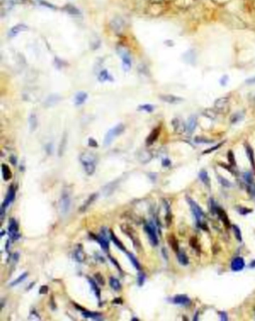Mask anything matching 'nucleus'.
Instances as JSON below:
<instances>
[{
  "mask_svg": "<svg viewBox=\"0 0 255 321\" xmlns=\"http://www.w3.org/2000/svg\"><path fill=\"white\" fill-rule=\"evenodd\" d=\"M177 259H179V262L181 266H188L189 262L188 257L184 251H179L177 252Z\"/></svg>",
  "mask_w": 255,
  "mask_h": 321,
  "instance_id": "a878e982",
  "label": "nucleus"
},
{
  "mask_svg": "<svg viewBox=\"0 0 255 321\" xmlns=\"http://www.w3.org/2000/svg\"><path fill=\"white\" fill-rule=\"evenodd\" d=\"M87 280H88V281H89V282H90V284H91V287H92V289L94 290V292H95V295H96V296H97V298L99 299V300H101V290H100L99 286H98V284H97V281L93 280H92V278H87Z\"/></svg>",
  "mask_w": 255,
  "mask_h": 321,
  "instance_id": "393cba45",
  "label": "nucleus"
},
{
  "mask_svg": "<svg viewBox=\"0 0 255 321\" xmlns=\"http://www.w3.org/2000/svg\"><path fill=\"white\" fill-rule=\"evenodd\" d=\"M246 83L247 84H255V77H253V78H250V79H248V80H246Z\"/></svg>",
  "mask_w": 255,
  "mask_h": 321,
  "instance_id": "052dcab7",
  "label": "nucleus"
},
{
  "mask_svg": "<svg viewBox=\"0 0 255 321\" xmlns=\"http://www.w3.org/2000/svg\"><path fill=\"white\" fill-rule=\"evenodd\" d=\"M48 290L49 288L47 285H42V286L40 287V289H39V293L40 294H46L48 293Z\"/></svg>",
  "mask_w": 255,
  "mask_h": 321,
  "instance_id": "864d4df0",
  "label": "nucleus"
},
{
  "mask_svg": "<svg viewBox=\"0 0 255 321\" xmlns=\"http://www.w3.org/2000/svg\"><path fill=\"white\" fill-rule=\"evenodd\" d=\"M244 266H245L244 260H243L242 257H235V259L232 260V262H231V269L234 271H241V269H243Z\"/></svg>",
  "mask_w": 255,
  "mask_h": 321,
  "instance_id": "2eb2a0df",
  "label": "nucleus"
},
{
  "mask_svg": "<svg viewBox=\"0 0 255 321\" xmlns=\"http://www.w3.org/2000/svg\"><path fill=\"white\" fill-rule=\"evenodd\" d=\"M238 211H239V213L241 214V215H246L247 213L251 212L250 209H245V208H238Z\"/></svg>",
  "mask_w": 255,
  "mask_h": 321,
  "instance_id": "6e6d98bb",
  "label": "nucleus"
},
{
  "mask_svg": "<svg viewBox=\"0 0 255 321\" xmlns=\"http://www.w3.org/2000/svg\"><path fill=\"white\" fill-rule=\"evenodd\" d=\"M172 123L174 126V131L176 134H182L186 130V124L179 118H174Z\"/></svg>",
  "mask_w": 255,
  "mask_h": 321,
  "instance_id": "9b49d317",
  "label": "nucleus"
},
{
  "mask_svg": "<svg viewBox=\"0 0 255 321\" xmlns=\"http://www.w3.org/2000/svg\"><path fill=\"white\" fill-rule=\"evenodd\" d=\"M221 145H222V143H220V144H217V145L213 146V147H211V148H209V149H207V150L203 151V154H206V153H210V152H212V151H214V150L218 149V148L220 147Z\"/></svg>",
  "mask_w": 255,
  "mask_h": 321,
  "instance_id": "8fccbe9b",
  "label": "nucleus"
},
{
  "mask_svg": "<svg viewBox=\"0 0 255 321\" xmlns=\"http://www.w3.org/2000/svg\"><path fill=\"white\" fill-rule=\"evenodd\" d=\"M172 302L174 304H179V305H188L190 304V299L188 298L186 295L183 294H179V295H175L174 297L172 298Z\"/></svg>",
  "mask_w": 255,
  "mask_h": 321,
  "instance_id": "4468645a",
  "label": "nucleus"
},
{
  "mask_svg": "<svg viewBox=\"0 0 255 321\" xmlns=\"http://www.w3.org/2000/svg\"><path fill=\"white\" fill-rule=\"evenodd\" d=\"M111 26L113 27L114 30H116L117 32H121L123 29V22L120 18H115V19L111 22Z\"/></svg>",
  "mask_w": 255,
  "mask_h": 321,
  "instance_id": "7c9ffc66",
  "label": "nucleus"
},
{
  "mask_svg": "<svg viewBox=\"0 0 255 321\" xmlns=\"http://www.w3.org/2000/svg\"><path fill=\"white\" fill-rule=\"evenodd\" d=\"M90 236H91V237H93V239L96 240V241H97L98 243H99L100 245H101V248H102V250L104 251V252L109 253V248H110V246H109V241H108V239H107L106 235H103V234H101V235H100V236H96V235H94V234H92V233H91Z\"/></svg>",
  "mask_w": 255,
  "mask_h": 321,
  "instance_id": "1a4fd4ad",
  "label": "nucleus"
},
{
  "mask_svg": "<svg viewBox=\"0 0 255 321\" xmlns=\"http://www.w3.org/2000/svg\"><path fill=\"white\" fill-rule=\"evenodd\" d=\"M70 206H71V198H70L69 193L64 192L62 194L60 200V211L62 215H66L70 210Z\"/></svg>",
  "mask_w": 255,
  "mask_h": 321,
  "instance_id": "423d86ee",
  "label": "nucleus"
},
{
  "mask_svg": "<svg viewBox=\"0 0 255 321\" xmlns=\"http://www.w3.org/2000/svg\"><path fill=\"white\" fill-rule=\"evenodd\" d=\"M26 30H28V26H27V25H25V24H17L16 26L12 27L10 30H9L8 36L10 37V38H13V37H16L18 34L21 33V32L26 31Z\"/></svg>",
  "mask_w": 255,
  "mask_h": 321,
  "instance_id": "ddd939ff",
  "label": "nucleus"
},
{
  "mask_svg": "<svg viewBox=\"0 0 255 321\" xmlns=\"http://www.w3.org/2000/svg\"><path fill=\"white\" fill-rule=\"evenodd\" d=\"M15 192H16L15 186H14V185H10V187H9V190H8V193H7L6 198H5V200H4L3 203H2V207H1L2 209H6L7 207L10 205L11 203H12L14 198H15Z\"/></svg>",
  "mask_w": 255,
  "mask_h": 321,
  "instance_id": "9d476101",
  "label": "nucleus"
},
{
  "mask_svg": "<svg viewBox=\"0 0 255 321\" xmlns=\"http://www.w3.org/2000/svg\"><path fill=\"white\" fill-rule=\"evenodd\" d=\"M249 266H250V267H254V266H255V260H254L253 262H251V264H249Z\"/></svg>",
  "mask_w": 255,
  "mask_h": 321,
  "instance_id": "0e129e2a",
  "label": "nucleus"
},
{
  "mask_svg": "<svg viewBox=\"0 0 255 321\" xmlns=\"http://www.w3.org/2000/svg\"><path fill=\"white\" fill-rule=\"evenodd\" d=\"M165 208H167V215H165V223H167V226H170V224H172V212H170V207H168V205L165 206Z\"/></svg>",
  "mask_w": 255,
  "mask_h": 321,
  "instance_id": "58836bf2",
  "label": "nucleus"
},
{
  "mask_svg": "<svg viewBox=\"0 0 255 321\" xmlns=\"http://www.w3.org/2000/svg\"><path fill=\"white\" fill-rule=\"evenodd\" d=\"M29 126H30V130H31V131H34V130L37 128V126H38V118H37L35 113H31V115H30Z\"/></svg>",
  "mask_w": 255,
  "mask_h": 321,
  "instance_id": "c85d7f7f",
  "label": "nucleus"
},
{
  "mask_svg": "<svg viewBox=\"0 0 255 321\" xmlns=\"http://www.w3.org/2000/svg\"><path fill=\"white\" fill-rule=\"evenodd\" d=\"M215 213L217 214V216L219 217V219L223 222V224L225 225V227H229L230 226V223H229V219L227 217V214L225 213V211L222 210L221 208H219V207H216V211H215Z\"/></svg>",
  "mask_w": 255,
  "mask_h": 321,
  "instance_id": "f3484780",
  "label": "nucleus"
},
{
  "mask_svg": "<svg viewBox=\"0 0 255 321\" xmlns=\"http://www.w3.org/2000/svg\"><path fill=\"white\" fill-rule=\"evenodd\" d=\"M158 97H160V99L161 101H163V103H167V104H179V103H181V101H183L182 97L174 96V95H161Z\"/></svg>",
  "mask_w": 255,
  "mask_h": 321,
  "instance_id": "f8f14e48",
  "label": "nucleus"
},
{
  "mask_svg": "<svg viewBox=\"0 0 255 321\" xmlns=\"http://www.w3.org/2000/svg\"><path fill=\"white\" fill-rule=\"evenodd\" d=\"M88 144H89V146H90V147H97V146H98L97 141H96L94 138H89Z\"/></svg>",
  "mask_w": 255,
  "mask_h": 321,
  "instance_id": "603ef678",
  "label": "nucleus"
},
{
  "mask_svg": "<svg viewBox=\"0 0 255 321\" xmlns=\"http://www.w3.org/2000/svg\"><path fill=\"white\" fill-rule=\"evenodd\" d=\"M99 81L100 82H105V81H110V82H112V81H113V77L111 75H109L107 70H103L101 72V74L99 75Z\"/></svg>",
  "mask_w": 255,
  "mask_h": 321,
  "instance_id": "f704fd0d",
  "label": "nucleus"
},
{
  "mask_svg": "<svg viewBox=\"0 0 255 321\" xmlns=\"http://www.w3.org/2000/svg\"><path fill=\"white\" fill-rule=\"evenodd\" d=\"M27 276H28V273H22V274H21V275L19 276V278H17L15 280L12 281V282L10 283V286H15V285L19 284V283L22 282V281L24 280L25 278H27Z\"/></svg>",
  "mask_w": 255,
  "mask_h": 321,
  "instance_id": "e433bc0d",
  "label": "nucleus"
},
{
  "mask_svg": "<svg viewBox=\"0 0 255 321\" xmlns=\"http://www.w3.org/2000/svg\"><path fill=\"white\" fill-rule=\"evenodd\" d=\"M161 164H163V167H168V166H170L172 162H170V160L168 159V158H163V162H161Z\"/></svg>",
  "mask_w": 255,
  "mask_h": 321,
  "instance_id": "5fc2aeb1",
  "label": "nucleus"
},
{
  "mask_svg": "<svg viewBox=\"0 0 255 321\" xmlns=\"http://www.w3.org/2000/svg\"><path fill=\"white\" fill-rule=\"evenodd\" d=\"M66 10L70 14H72V15H78V14L80 13V11H79L78 9L76 8V7H75V6H71V5H68L66 7Z\"/></svg>",
  "mask_w": 255,
  "mask_h": 321,
  "instance_id": "79ce46f5",
  "label": "nucleus"
},
{
  "mask_svg": "<svg viewBox=\"0 0 255 321\" xmlns=\"http://www.w3.org/2000/svg\"><path fill=\"white\" fill-rule=\"evenodd\" d=\"M8 234H9V237H10L11 239L13 240H17L18 238H19V231H18V224H17V221L15 220V219L11 218L10 220H9V226H8Z\"/></svg>",
  "mask_w": 255,
  "mask_h": 321,
  "instance_id": "6e6552de",
  "label": "nucleus"
},
{
  "mask_svg": "<svg viewBox=\"0 0 255 321\" xmlns=\"http://www.w3.org/2000/svg\"><path fill=\"white\" fill-rule=\"evenodd\" d=\"M217 178H218V180H219V182H220V184H221V185L225 186V187H230V186H231L230 182H229L228 180H226L225 178L221 177V176H218V177H217Z\"/></svg>",
  "mask_w": 255,
  "mask_h": 321,
  "instance_id": "de8ad7c7",
  "label": "nucleus"
},
{
  "mask_svg": "<svg viewBox=\"0 0 255 321\" xmlns=\"http://www.w3.org/2000/svg\"><path fill=\"white\" fill-rule=\"evenodd\" d=\"M246 152H247V155H248L249 157V160L250 162L252 163V165H253V167H255V161H254V156H253V150H252V148H250L249 146H247L246 147Z\"/></svg>",
  "mask_w": 255,
  "mask_h": 321,
  "instance_id": "a19ab883",
  "label": "nucleus"
},
{
  "mask_svg": "<svg viewBox=\"0 0 255 321\" xmlns=\"http://www.w3.org/2000/svg\"><path fill=\"white\" fill-rule=\"evenodd\" d=\"M109 282H110V286L113 288L114 290H117V291H118V290H120L122 288L120 281L117 280L116 278H114V276H111V278H110Z\"/></svg>",
  "mask_w": 255,
  "mask_h": 321,
  "instance_id": "473e14b6",
  "label": "nucleus"
},
{
  "mask_svg": "<svg viewBox=\"0 0 255 321\" xmlns=\"http://www.w3.org/2000/svg\"><path fill=\"white\" fill-rule=\"evenodd\" d=\"M124 131H125V125H124L123 123H120V124L116 125V126L113 127L112 129H110L109 131L107 132L106 136H105V138H104V144L106 146L110 145V144L112 143V141H113L116 137L121 135Z\"/></svg>",
  "mask_w": 255,
  "mask_h": 321,
  "instance_id": "7ed1b4c3",
  "label": "nucleus"
},
{
  "mask_svg": "<svg viewBox=\"0 0 255 321\" xmlns=\"http://www.w3.org/2000/svg\"><path fill=\"white\" fill-rule=\"evenodd\" d=\"M195 141L196 143H210L212 142L211 140H209V139H206V138H203V137L201 136H197L195 138Z\"/></svg>",
  "mask_w": 255,
  "mask_h": 321,
  "instance_id": "a18cd8bd",
  "label": "nucleus"
},
{
  "mask_svg": "<svg viewBox=\"0 0 255 321\" xmlns=\"http://www.w3.org/2000/svg\"><path fill=\"white\" fill-rule=\"evenodd\" d=\"M1 172H2V177H3L4 181H8L12 178V172H11L10 168H9L6 164L1 165Z\"/></svg>",
  "mask_w": 255,
  "mask_h": 321,
  "instance_id": "5701e85b",
  "label": "nucleus"
},
{
  "mask_svg": "<svg viewBox=\"0 0 255 321\" xmlns=\"http://www.w3.org/2000/svg\"><path fill=\"white\" fill-rule=\"evenodd\" d=\"M84 318H92V319H100L99 317H101L102 314L100 312H91V311L84 310L82 311Z\"/></svg>",
  "mask_w": 255,
  "mask_h": 321,
  "instance_id": "c756f323",
  "label": "nucleus"
},
{
  "mask_svg": "<svg viewBox=\"0 0 255 321\" xmlns=\"http://www.w3.org/2000/svg\"><path fill=\"white\" fill-rule=\"evenodd\" d=\"M186 200H188L189 206H190L191 212H192L193 215H195V217L196 219V221H197L198 225L201 224V219L203 218V216H204V214H203V211L201 210V208H200V207L198 206L197 204H196L192 199H190V198H188V199H186Z\"/></svg>",
  "mask_w": 255,
  "mask_h": 321,
  "instance_id": "39448f33",
  "label": "nucleus"
},
{
  "mask_svg": "<svg viewBox=\"0 0 255 321\" xmlns=\"http://www.w3.org/2000/svg\"><path fill=\"white\" fill-rule=\"evenodd\" d=\"M88 99V94L86 92H79L75 96V104L76 106H80L83 104L86 101V99Z\"/></svg>",
  "mask_w": 255,
  "mask_h": 321,
  "instance_id": "aec40b11",
  "label": "nucleus"
},
{
  "mask_svg": "<svg viewBox=\"0 0 255 321\" xmlns=\"http://www.w3.org/2000/svg\"><path fill=\"white\" fill-rule=\"evenodd\" d=\"M138 109H139L140 111H147V113H153L154 111V106H151V104H142V106H140L139 108H138Z\"/></svg>",
  "mask_w": 255,
  "mask_h": 321,
  "instance_id": "4c0bfd02",
  "label": "nucleus"
},
{
  "mask_svg": "<svg viewBox=\"0 0 255 321\" xmlns=\"http://www.w3.org/2000/svg\"><path fill=\"white\" fill-rule=\"evenodd\" d=\"M227 82H228V76H223L221 78V80H220V85L225 86Z\"/></svg>",
  "mask_w": 255,
  "mask_h": 321,
  "instance_id": "4d7b16f0",
  "label": "nucleus"
},
{
  "mask_svg": "<svg viewBox=\"0 0 255 321\" xmlns=\"http://www.w3.org/2000/svg\"><path fill=\"white\" fill-rule=\"evenodd\" d=\"M118 52L120 54L122 60H123V69L125 72H128L131 70V67H132V60H131V57L129 55V53L127 52V50L124 48H119Z\"/></svg>",
  "mask_w": 255,
  "mask_h": 321,
  "instance_id": "0eeeda50",
  "label": "nucleus"
},
{
  "mask_svg": "<svg viewBox=\"0 0 255 321\" xmlns=\"http://www.w3.org/2000/svg\"><path fill=\"white\" fill-rule=\"evenodd\" d=\"M121 228H122V231H123L124 234H126L127 236L129 237V238L131 239V241L133 242V244H134V246L135 249H137V250L141 251L142 249V244H141V241H140L139 237H138L137 233L135 232V230L133 229L131 226H129L128 224H123L121 225Z\"/></svg>",
  "mask_w": 255,
  "mask_h": 321,
  "instance_id": "f03ea898",
  "label": "nucleus"
},
{
  "mask_svg": "<svg viewBox=\"0 0 255 321\" xmlns=\"http://www.w3.org/2000/svg\"><path fill=\"white\" fill-rule=\"evenodd\" d=\"M227 101H228V99H226V97H220V99H218L215 101V104H214L215 108H217L218 110H222V109H224L226 108Z\"/></svg>",
  "mask_w": 255,
  "mask_h": 321,
  "instance_id": "cd10ccee",
  "label": "nucleus"
},
{
  "mask_svg": "<svg viewBox=\"0 0 255 321\" xmlns=\"http://www.w3.org/2000/svg\"><path fill=\"white\" fill-rule=\"evenodd\" d=\"M167 242H168V244H170V246H172V249L174 251L175 253L179 252V242H177V240L175 239V237L174 236V235H170V236H168Z\"/></svg>",
  "mask_w": 255,
  "mask_h": 321,
  "instance_id": "bb28decb",
  "label": "nucleus"
},
{
  "mask_svg": "<svg viewBox=\"0 0 255 321\" xmlns=\"http://www.w3.org/2000/svg\"><path fill=\"white\" fill-rule=\"evenodd\" d=\"M10 161H11V163H12L13 165H16V163H17V159H16V158L14 157V156H11L10 157Z\"/></svg>",
  "mask_w": 255,
  "mask_h": 321,
  "instance_id": "680f3d73",
  "label": "nucleus"
},
{
  "mask_svg": "<svg viewBox=\"0 0 255 321\" xmlns=\"http://www.w3.org/2000/svg\"><path fill=\"white\" fill-rule=\"evenodd\" d=\"M110 239H111V240H112V242H113V243L115 244V245H116L117 248H119L121 251H124V252H126V248H125V246L123 245V243H122V242L120 241V240L118 239V237H117L116 235H115L114 231H112V230H111V231H110Z\"/></svg>",
  "mask_w": 255,
  "mask_h": 321,
  "instance_id": "4be33fe9",
  "label": "nucleus"
},
{
  "mask_svg": "<svg viewBox=\"0 0 255 321\" xmlns=\"http://www.w3.org/2000/svg\"><path fill=\"white\" fill-rule=\"evenodd\" d=\"M145 280H146V275L142 273H140L139 275H138V284H139V286H142L144 284Z\"/></svg>",
  "mask_w": 255,
  "mask_h": 321,
  "instance_id": "c03bdc74",
  "label": "nucleus"
},
{
  "mask_svg": "<svg viewBox=\"0 0 255 321\" xmlns=\"http://www.w3.org/2000/svg\"><path fill=\"white\" fill-rule=\"evenodd\" d=\"M109 259L111 260V262H113V264H115V266H116L117 267H118V269H119V271H120L121 273H123V269H122V267H121V266H120V264H118V262H117V260H115L113 257H111V255H109Z\"/></svg>",
  "mask_w": 255,
  "mask_h": 321,
  "instance_id": "3c124183",
  "label": "nucleus"
},
{
  "mask_svg": "<svg viewBox=\"0 0 255 321\" xmlns=\"http://www.w3.org/2000/svg\"><path fill=\"white\" fill-rule=\"evenodd\" d=\"M94 276H95V280L97 281L100 285H105V280H104V278H103V275L101 273H95Z\"/></svg>",
  "mask_w": 255,
  "mask_h": 321,
  "instance_id": "37998d69",
  "label": "nucleus"
},
{
  "mask_svg": "<svg viewBox=\"0 0 255 321\" xmlns=\"http://www.w3.org/2000/svg\"><path fill=\"white\" fill-rule=\"evenodd\" d=\"M145 231H146L147 234H148L151 245L158 246V236H156V227H154V223H151H151H146V224H145Z\"/></svg>",
  "mask_w": 255,
  "mask_h": 321,
  "instance_id": "20e7f679",
  "label": "nucleus"
},
{
  "mask_svg": "<svg viewBox=\"0 0 255 321\" xmlns=\"http://www.w3.org/2000/svg\"><path fill=\"white\" fill-rule=\"evenodd\" d=\"M74 255H75L76 260H78L79 262H85V260H86V253H84V250H83V246H82V245H78V248H77V250L75 251Z\"/></svg>",
  "mask_w": 255,
  "mask_h": 321,
  "instance_id": "a211bd4d",
  "label": "nucleus"
},
{
  "mask_svg": "<svg viewBox=\"0 0 255 321\" xmlns=\"http://www.w3.org/2000/svg\"><path fill=\"white\" fill-rule=\"evenodd\" d=\"M219 315H220V319L221 320H227V314L225 312H219Z\"/></svg>",
  "mask_w": 255,
  "mask_h": 321,
  "instance_id": "bf43d9fd",
  "label": "nucleus"
},
{
  "mask_svg": "<svg viewBox=\"0 0 255 321\" xmlns=\"http://www.w3.org/2000/svg\"><path fill=\"white\" fill-rule=\"evenodd\" d=\"M244 178H245V180H246L248 183H252V178H251V175H250V173H245L244 174Z\"/></svg>",
  "mask_w": 255,
  "mask_h": 321,
  "instance_id": "13d9d810",
  "label": "nucleus"
},
{
  "mask_svg": "<svg viewBox=\"0 0 255 321\" xmlns=\"http://www.w3.org/2000/svg\"><path fill=\"white\" fill-rule=\"evenodd\" d=\"M127 255H128L129 259H130L131 262H132V264L135 267V269H138V271H141V269H142L141 264H140V262H138V260L135 259V257H134V255H133V253H128V252H127Z\"/></svg>",
  "mask_w": 255,
  "mask_h": 321,
  "instance_id": "c9c22d12",
  "label": "nucleus"
},
{
  "mask_svg": "<svg viewBox=\"0 0 255 321\" xmlns=\"http://www.w3.org/2000/svg\"><path fill=\"white\" fill-rule=\"evenodd\" d=\"M189 245L191 248H193L196 251H199V245H198V241L195 237H191V239L189 240Z\"/></svg>",
  "mask_w": 255,
  "mask_h": 321,
  "instance_id": "ea45409f",
  "label": "nucleus"
},
{
  "mask_svg": "<svg viewBox=\"0 0 255 321\" xmlns=\"http://www.w3.org/2000/svg\"><path fill=\"white\" fill-rule=\"evenodd\" d=\"M196 123H197V118H196L195 115H192L189 117L188 123H186V131L188 133H192L195 131V127H196Z\"/></svg>",
  "mask_w": 255,
  "mask_h": 321,
  "instance_id": "6ab92c4d",
  "label": "nucleus"
},
{
  "mask_svg": "<svg viewBox=\"0 0 255 321\" xmlns=\"http://www.w3.org/2000/svg\"><path fill=\"white\" fill-rule=\"evenodd\" d=\"M227 157H228V161H229V163H230V165L234 166V165H235V160H234V156H233L232 151H229L228 154H227Z\"/></svg>",
  "mask_w": 255,
  "mask_h": 321,
  "instance_id": "09e8293b",
  "label": "nucleus"
},
{
  "mask_svg": "<svg viewBox=\"0 0 255 321\" xmlns=\"http://www.w3.org/2000/svg\"><path fill=\"white\" fill-rule=\"evenodd\" d=\"M80 161L83 164L85 172L88 175H93L96 171V156L91 152H84L80 156Z\"/></svg>",
  "mask_w": 255,
  "mask_h": 321,
  "instance_id": "f257e3e1",
  "label": "nucleus"
},
{
  "mask_svg": "<svg viewBox=\"0 0 255 321\" xmlns=\"http://www.w3.org/2000/svg\"><path fill=\"white\" fill-rule=\"evenodd\" d=\"M198 177H199V179L202 181L203 183H204L205 185L209 187L210 186V180H209V177H208V174H207L206 171L205 170L199 171V173H198Z\"/></svg>",
  "mask_w": 255,
  "mask_h": 321,
  "instance_id": "72a5a7b5",
  "label": "nucleus"
},
{
  "mask_svg": "<svg viewBox=\"0 0 255 321\" xmlns=\"http://www.w3.org/2000/svg\"><path fill=\"white\" fill-rule=\"evenodd\" d=\"M160 133H161V128L160 127H156V128H154L153 131L149 133V135L148 136V138H147L146 140V144L148 146L151 145L153 143H154V141L156 140V139L158 138V136H160Z\"/></svg>",
  "mask_w": 255,
  "mask_h": 321,
  "instance_id": "dca6fc26",
  "label": "nucleus"
},
{
  "mask_svg": "<svg viewBox=\"0 0 255 321\" xmlns=\"http://www.w3.org/2000/svg\"><path fill=\"white\" fill-rule=\"evenodd\" d=\"M113 303H117V304H122V303H123V300H122V299L120 298V299H115V300L113 301Z\"/></svg>",
  "mask_w": 255,
  "mask_h": 321,
  "instance_id": "e2e57ef3",
  "label": "nucleus"
},
{
  "mask_svg": "<svg viewBox=\"0 0 255 321\" xmlns=\"http://www.w3.org/2000/svg\"><path fill=\"white\" fill-rule=\"evenodd\" d=\"M97 197H98V194H97V193H94V194L91 195V196L88 198L87 201H86L85 203L83 204V206H82L81 208H80V212H85V211L87 210V209L89 208V207L91 206V204H92L93 202H94L95 200L97 199Z\"/></svg>",
  "mask_w": 255,
  "mask_h": 321,
  "instance_id": "b1692460",
  "label": "nucleus"
},
{
  "mask_svg": "<svg viewBox=\"0 0 255 321\" xmlns=\"http://www.w3.org/2000/svg\"><path fill=\"white\" fill-rule=\"evenodd\" d=\"M61 101V97L58 95H51L45 101V106H53Z\"/></svg>",
  "mask_w": 255,
  "mask_h": 321,
  "instance_id": "412c9836",
  "label": "nucleus"
},
{
  "mask_svg": "<svg viewBox=\"0 0 255 321\" xmlns=\"http://www.w3.org/2000/svg\"><path fill=\"white\" fill-rule=\"evenodd\" d=\"M233 231H234V234H235L236 239H237L238 241H241V240H242V238H241V232H240L239 228H238L237 226H233Z\"/></svg>",
  "mask_w": 255,
  "mask_h": 321,
  "instance_id": "49530a36",
  "label": "nucleus"
},
{
  "mask_svg": "<svg viewBox=\"0 0 255 321\" xmlns=\"http://www.w3.org/2000/svg\"><path fill=\"white\" fill-rule=\"evenodd\" d=\"M67 133H65L62 137V140H61L60 146H59V152H58V155L59 157H61L63 155V153L65 152V149H66V145H67Z\"/></svg>",
  "mask_w": 255,
  "mask_h": 321,
  "instance_id": "2f4dec72",
  "label": "nucleus"
}]
</instances>
